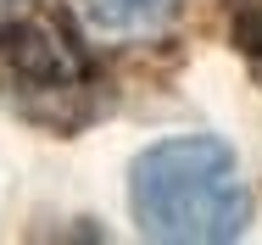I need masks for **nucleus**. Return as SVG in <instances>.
<instances>
[{"mask_svg": "<svg viewBox=\"0 0 262 245\" xmlns=\"http://www.w3.org/2000/svg\"><path fill=\"white\" fill-rule=\"evenodd\" d=\"M184 0H78L84 23L101 28V34H117V39H145V34H162L173 17H179Z\"/></svg>", "mask_w": 262, "mask_h": 245, "instance_id": "nucleus-3", "label": "nucleus"}, {"mask_svg": "<svg viewBox=\"0 0 262 245\" xmlns=\"http://www.w3.org/2000/svg\"><path fill=\"white\" fill-rule=\"evenodd\" d=\"M0 90L28 123L45 128H78V117H90V73L73 39L45 23L0 28Z\"/></svg>", "mask_w": 262, "mask_h": 245, "instance_id": "nucleus-2", "label": "nucleus"}, {"mask_svg": "<svg viewBox=\"0 0 262 245\" xmlns=\"http://www.w3.org/2000/svg\"><path fill=\"white\" fill-rule=\"evenodd\" d=\"M34 0H0V28H11V23H23V11H28Z\"/></svg>", "mask_w": 262, "mask_h": 245, "instance_id": "nucleus-4", "label": "nucleus"}, {"mask_svg": "<svg viewBox=\"0 0 262 245\" xmlns=\"http://www.w3.org/2000/svg\"><path fill=\"white\" fill-rule=\"evenodd\" d=\"M128 206L151 240L173 245H217L251 223V190L217 134H184L140 150L128 167Z\"/></svg>", "mask_w": 262, "mask_h": 245, "instance_id": "nucleus-1", "label": "nucleus"}]
</instances>
